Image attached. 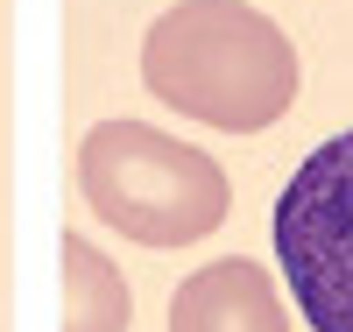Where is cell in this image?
I'll return each mask as SVG.
<instances>
[{
	"instance_id": "cell-5",
	"label": "cell",
	"mask_w": 353,
	"mask_h": 332,
	"mask_svg": "<svg viewBox=\"0 0 353 332\" xmlns=\"http://www.w3.org/2000/svg\"><path fill=\"white\" fill-rule=\"evenodd\" d=\"M57 262H64V332H128L134 325V297L128 276L113 268L85 233L57 240Z\"/></svg>"
},
{
	"instance_id": "cell-3",
	"label": "cell",
	"mask_w": 353,
	"mask_h": 332,
	"mask_svg": "<svg viewBox=\"0 0 353 332\" xmlns=\"http://www.w3.org/2000/svg\"><path fill=\"white\" fill-rule=\"evenodd\" d=\"M276 255L311 332H353V128L318 141L276 198Z\"/></svg>"
},
{
	"instance_id": "cell-1",
	"label": "cell",
	"mask_w": 353,
	"mask_h": 332,
	"mask_svg": "<svg viewBox=\"0 0 353 332\" xmlns=\"http://www.w3.org/2000/svg\"><path fill=\"white\" fill-rule=\"evenodd\" d=\"M297 43L248 0H176L141 36V85L205 128L261 135L297 99Z\"/></svg>"
},
{
	"instance_id": "cell-2",
	"label": "cell",
	"mask_w": 353,
	"mask_h": 332,
	"mask_svg": "<svg viewBox=\"0 0 353 332\" xmlns=\"http://www.w3.org/2000/svg\"><path fill=\"white\" fill-rule=\"evenodd\" d=\"M78 191L134 248H191L226 219V170L149 120H99L78 141Z\"/></svg>"
},
{
	"instance_id": "cell-4",
	"label": "cell",
	"mask_w": 353,
	"mask_h": 332,
	"mask_svg": "<svg viewBox=\"0 0 353 332\" xmlns=\"http://www.w3.org/2000/svg\"><path fill=\"white\" fill-rule=\"evenodd\" d=\"M170 332H290V311H283L261 262L226 255V262H205L198 276L176 283Z\"/></svg>"
}]
</instances>
